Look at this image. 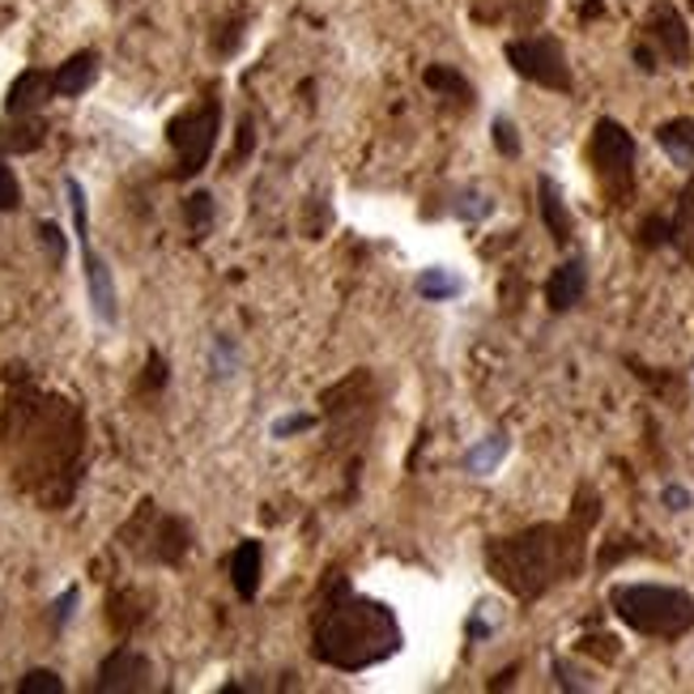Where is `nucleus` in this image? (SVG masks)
<instances>
[{"mask_svg": "<svg viewBox=\"0 0 694 694\" xmlns=\"http://www.w3.org/2000/svg\"><path fill=\"white\" fill-rule=\"evenodd\" d=\"M0 444H13V452H18L13 456V478L22 482V490L39 494L47 508H56L52 482L64 478L68 485H77V478H82L86 423L61 396L22 393L4 409Z\"/></svg>", "mask_w": 694, "mask_h": 694, "instance_id": "1", "label": "nucleus"}, {"mask_svg": "<svg viewBox=\"0 0 694 694\" xmlns=\"http://www.w3.org/2000/svg\"><path fill=\"white\" fill-rule=\"evenodd\" d=\"M401 652V622L384 601L354 592L345 575H329L311 613V656L341 673H363Z\"/></svg>", "mask_w": 694, "mask_h": 694, "instance_id": "2", "label": "nucleus"}, {"mask_svg": "<svg viewBox=\"0 0 694 694\" xmlns=\"http://www.w3.org/2000/svg\"><path fill=\"white\" fill-rule=\"evenodd\" d=\"M588 524L592 512H575L572 524H533L515 537H499L485 545V567L515 601H537L554 584L579 575Z\"/></svg>", "mask_w": 694, "mask_h": 694, "instance_id": "3", "label": "nucleus"}, {"mask_svg": "<svg viewBox=\"0 0 694 694\" xmlns=\"http://www.w3.org/2000/svg\"><path fill=\"white\" fill-rule=\"evenodd\" d=\"M609 609L648 639H682L694 627V597L669 584H618Z\"/></svg>", "mask_w": 694, "mask_h": 694, "instance_id": "4", "label": "nucleus"}, {"mask_svg": "<svg viewBox=\"0 0 694 694\" xmlns=\"http://www.w3.org/2000/svg\"><path fill=\"white\" fill-rule=\"evenodd\" d=\"M217 128H222L217 98H205L201 107H192V111H183L180 120L167 124V141L180 153V167H175L180 180H192V175H201L210 167V153L217 146Z\"/></svg>", "mask_w": 694, "mask_h": 694, "instance_id": "5", "label": "nucleus"}, {"mask_svg": "<svg viewBox=\"0 0 694 694\" xmlns=\"http://www.w3.org/2000/svg\"><path fill=\"white\" fill-rule=\"evenodd\" d=\"M592 162H597V175H601L605 192L618 205H627L634 192V141L618 120L597 124V132H592Z\"/></svg>", "mask_w": 694, "mask_h": 694, "instance_id": "6", "label": "nucleus"}, {"mask_svg": "<svg viewBox=\"0 0 694 694\" xmlns=\"http://www.w3.org/2000/svg\"><path fill=\"white\" fill-rule=\"evenodd\" d=\"M508 64H512L520 77H528L533 86H545V90H572V68H567V56L558 47V39H512L508 43Z\"/></svg>", "mask_w": 694, "mask_h": 694, "instance_id": "7", "label": "nucleus"}, {"mask_svg": "<svg viewBox=\"0 0 694 694\" xmlns=\"http://www.w3.org/2000/svg\"><path fill=\"white\" fill-rule=\"evenodd\" d=\"M128 524H137V528H146V558L153 563H162V567H180L183 558H188V549H192V528H188V520L180 515H158L153 503H141V512L132 515Z\"/></svg>", "mask_w": 694, "mask_h": 694, "instance_id": "8", "label": "nucleus"}, {"mask_svg": "<svg viewBox=\"0 0 694 694\" xmlns=\"http://www.w3.org/2000/svg\"><path fill=\"white\" fill-rule=\"evenodd\" d=\"M98 694H132V691H153V664L137 652V648H116L107 661L98 664L94 677Z\"/></svg>", "mask_w": 694, "mask_h": 694, "instance_id": "9", "label": "nucleus"}, {"mask_svg": "<svg viewBox=\"0 0 694 694\" xmlns=\"http://www.w3.org/2000/svg\"><path fill=\"white\" fill-rule=\"evenodd\" d=\"M82 256H86V290H90L94 316H98L103 324H116V316H120V299H116L111 269H107V260H103L98 252H90V243H82Z\"/></svg>", "mask_w": 694, "mask_h": 694, "instance_id": "10", "label": "nucleus"}, {"mask_svg": "<svg viewBox=\"0 0 694 694\" xmlns=\"http://www.w3.org/2000/svg\"><path fill=\"white\" fill-rule=\"evenodd\" d=\"M648 31H652V39L661 43L664 56L673 64H682L691 56V34H686V22H682V13H677L673 4H656V9H652Z\"/></svg>", "mask_w": 694, "mask_h": 694, "instance_id": "11", "label": "nucleus"}, {"mask_svg": "<svg viewBox=\"0 0 694 694\" xmlns=\"http://www.w3.org/2000/svg\"><path fill=\"white\" fill-rule=\"evenodd\" d=\"M52 94H56V77H52V73H43V68H26V73L9 86L4 107H9V116H31L34 107H43Z\"/></svg>", "mask_w": 694, "mask_h": 694, "instance_id": "12", "label": "nucleus"}, {"mask_svg": "<svg viewBox=\"0 0 694 694\" xmlns=\"http://www.w3.org/2000/svg\"><path fill=\"white\" fill-rule=\"evenodd\" d=\"M584 290H588V265L584 260H563L554 269V277L545 281V302L554 311H572L575 302L584 299Z\"/></svg>", "mask_w": 694, "mask_h": 694, "instance_id": "13", "label": "nucleus"}, {"mask_svg": "<svg viewBox=\"0 0 694 694\" xmlns=\"http://www.w3.org/2000/svg\"><path fill=\"white\" fill-rule=\"evenodd\" d=\"M537 205H542V222H545V231H549V239L554 243L572 239L575 222H572V213H567V201H563L558 183L549 180V175L537 180Z\"/></svg>", "mask_w": 694, "mask_h": 694, "instance_id": "14", "label": "nucleus"}, {"mask_svg": "<svg viewBox=\"0 0 694 694\" xmlns=\"http://www.w3.org/2000/svg\"><path fill=\"white\" fill-rule=\"evenodd\" d=\"M260 563H265L260 542H239L235 545V554H231V584H235L239 601H252V597L260 592Z\"/></svg>", "mask_w": 694, "mask_h": 694, "instance_id": "15", "label": "nucleus"}, {"mask_svg": "<svg viewBox=\"0 0 694 694\" xmlns=\"http://www.w3.org/2000/svg\"><path fill=\"white\" fill-rule=\"evenodd\" d=\"M94 73H98V56H94V52H77V56H68V61L52 73V77H56V94H64V98H77V94L94 82Z\"/></svg>", "mask_w": 694, "mask_h": 694, "instance_id": "16", "label": "nucleus"}, {"mask_svg": "<svg viewBox=\"0 0 694 694\" xmlns=\"http://www.w3.org/2000/svg\"><path fill=\"white\" fill-rule=\"evenodd\" d=\"M426 90L444 94V98H452L460 107H473V86L465 82V73H456L452 64H430L423 73Z\"/></svg>", "mask_w": 694, "mask_h": 694, "instance_id": "17", "label": "nucleus"}, {"mask_svg": "<svg viewBox=\"0 0 694 694\" xmlns=\"http://www.w3.org/2000/svg\"><path fill=\"white\" fill-rule=\"evenodd\" d=\"M656 141H661L673 162L691 167L694 162V120H669L656 128Z\"/></svg>", "mask_w": 694, "mask_h": 694, "instance_id": "18", "label": "nucleus"}, {"mask_svg": "<svg viewBox=\"0 0 694 694\" xmlns=\"http://www.w3.org/2000/svg\"><path fill=\"white\" fill-rule=\"evenodd\" d=\"M107 618H111L116 634H132L146 618H150V609H141V597H137V592H111Z\"/></svg>", "mask_w": 694, "mask_h": 694, "instance_id": "19", "label": "nucleus"}, {"mask_svg": "<svg viewBox=\"0 0 694 694\" xmlns=\"http://www.w3.org/2000/svg\"><path fill=\"white\" fill-rule=\"evenodd\" d=\"M414 286H418V295L430 299V302H448L465 290V281H460L452 269H426V273H418V281H414Z\"/></svg>", "mask_w": 694, "mask_h": 694, "instance_id": "20", "label": "nucleus"}, {"mask_svg": "<svg viewBox=\"0 0 694 694\" xmlns=\"http://www.w3.org/2000/svg\"><path fill=\"white\" fill-rule=\"evenodd\" d=\"M503 456H508V435L499 430V435H485L478 448L465 452V469H469V473H490Z\"/></svg>", "mask_w": 694, "mask_h": 694, "instance_id": "21", "label": "nucleus"}, {"mask_svg": "<svg viewBox=\"0 0 694 694\" xmlns=\"http://www.w3.org/2000/svg\"><path fill=\"white\" fill-rule=\"evenodd\" d=\"M673 243L694 260V180L677 201V217H673Z\"/></svg>", "mask_w": 694, "mask_h": 694, "instance_id": "22", "label": "nucleus"}, {"mask_svg": "<svg viewBox=\"0 0 694 694\" xmlns=\"http://www.w3.org/2000/svg\"><path fill=\"white\" fill-rule=\"evenodd\" d=\"M183 217H188V226H192V235L196 239H205L213 226V196L210 192H192L188 201H183Z\"/></svg>", "mask_w": 694, "mask_h": 694, "instance_id": "23", "label": "nucleus"}, {"mask_svg": "<svg viewBox=\"0 0 694 694\" xmlns=\"http://www.w3.org/2000/svg\"><path fill=\"white\" fill-rule=\"evenodd\" d=\"M43 132H47V128H43L39 120H26V124H18L13 132H4V141H0V146H4V150H13V153H31V150L43 146Z\"/></svg>", "mask_w": 694, "mask_h": 694, "instance_id": "24", "label": "nucleus"}, {"mask_svg": "<svg viewBox=\"0 0 694 694\" xmlns=\"http://www.w3.org/2000/svg\"><path fill=\"white\" fill-rule=\"evenodd\" d=\"M22 694H64V682L52 673V669H31L22 682H18Z\"/></svg>", "mask_w": 694, "mask_h": 694, "instance_id": "25", "label": "nucleus"}, {"mask_svg": "<svg viewBox=\"0 0 694 694\" xmlns=\"http://www.w3.org/2000/svg\"><path fill=\"white\" fill-rule=\"evenodd\" d=\"M22 205V188H18V175H13V167L0 158V213L18 210Z\"/></svg>", "mask_w": 694, "mask_h": 694, "instance_id": "26", "label": "nucleus"}, {"mask_svg": "<svg viewBox=\"0 0 694 694\" xmlns=\"http://www.w3.org/2000/svg\"><path fill=\"white\" fill-rule=\"evenodd\" d=\"M490 132H494V150L503 153V158H520V137H515V124L508 116H499Z\"/></svg>", "mask_w": 694, "mask_h": 694, "instance_id": "27", "label": "nucleus"}, {"mask_svg": "<svg viewBox=\"0 0 694 694\" xmlns=\"http://www.w3.org/2000/svg\"><path fill=\"white\" fill-rule=\"evenodd\" d=\"M456 213H460L465 222H482V217L494 213V201L482 196V192H465V196H460V205H456Z\"/></svg>", "mask_w": 694, "mask_h": 694, "instance_id": "28", "label": "nucleus"}, {"mask_svg": "<svg viewBox=\"0 0 694 694\" xmlns=\"http://www.w3.org/2000/svg\"><path fill=\"white\" fill-rule=\"evenodd\" d=\"M68 201H73V222H77V235L82 243H90V217H86V192H82V183L68 180Z\"/></svg>", "mask_w": 694, "mask_h": 694, "instance_id": "29", "label": "nucleus"}, {"mask_svg": "<svg viewBox=\"0 0 694 694\" xmlns=\"http://www.w3.org/2000/svg\"><path fill=\"white\" fill-rule=\"evenodd\" d=\"M639 239L648 243V247H661V243L673 239V222H664V217H648V222H643V231H639Z\"/></svg>", "mask_w": 694, "mask_h": 694, "instance_id": "30", "label": "nucleus"}, {"mask_svg": "<svg viewBox=\"0 0 694 694\" xmlns=\"http://www.w3.org/2000/svg\"><path fill=\"white\" fill-rule=\"evenodd\" d=\"M213 375H217V380L235 375V350H231L226 337H217V345H213Z\"/></svg>", "mask_w": 694, "mask_h": 694, "instance_id": "31", "label": "nucleus"}, {"mask_svg": "<svg viewBox=\"0 0 694 694\" xmlns=\"http://www.w3.org/2000/svg\"><path fill=\"white\" fill-rule=\"evenodd\" d=\"M39 235H43V247L52 252V260L61 265V260H64V252H68V243H64V231H61V226H56V222H43V226H39Z\"/></svg>", "mask_w": 694, "mask_h": 694, "instance_id": "32", "label": "nucleus"}, {"mask_svg": "<svg viewBox=\"0 0 694 694\" xmlns=\"http://www.w3.org/2000/svg\"><path fill=\"white\" fill-rule=\"evenodd\" d=\"M162 384H167V359H162V354H150V359H146V380H141V388H146V393H158Z\"/></svg>", "mask_w": 694, "mask_h": 694, "instance_id": "33", "label": "nucleus"}, {"mask_svg": "<svg viewBox=\"0 0 694 694\" xmlns=\"http://www.w3.org/2000/svg\"><path fill=\"white\" fill-rule=\"evenodd\" d=\"M664 508H669V512H686V508H691L694 499H691V490H686V485H664Z\"/></svg>", "mask_w": 694, "mask_h": 694, "instance_id": "34", "label": "nucleus"}, {"mask_svg": "<svg viewBox=\"0 0 694 694\" xmlns=\"http://www.w3.org/2000/svg\"><path fill=\"white\" fill-rule=\"evenodd\" d=\"M73 605H77V588H64V597L52 605V622H56V627H64V622L73 618Z\"/></svg>", "mask_w": 694, "mask_h": 694, "instance_id": "35", "label": "nucleus"}, {"mask_svg": "<svg viewBox=\"0 0 694 694\" xmlns=\"http://www.w3.org/2000/svg\"><path fill=\"white\" fill-rule=\"evenodd\" d=\"M252 146H256V128H252V120L243 116L239 120V146H235V162H243V158L252 153Z\"/></svg>", "mask_w": 694, "mask_h": 694, "instance_id": "36", "label": "nucleus"}, {"mask_svg": "<svg viewBox=\"0 0 694 694\" xmlns=\"http://www.w3.org/2000/svg\"><path fill=\"white\" fill-rule=\"evenodd\" d=\"M307 426H311V418H307V414H299V418H281V423H273V435H277V439H286V435L307 430Z\"/></svg>", "mask_w": 694, "mask_h": 694, "instance_id": "37", "label": "nucleus"}]
</instances>
